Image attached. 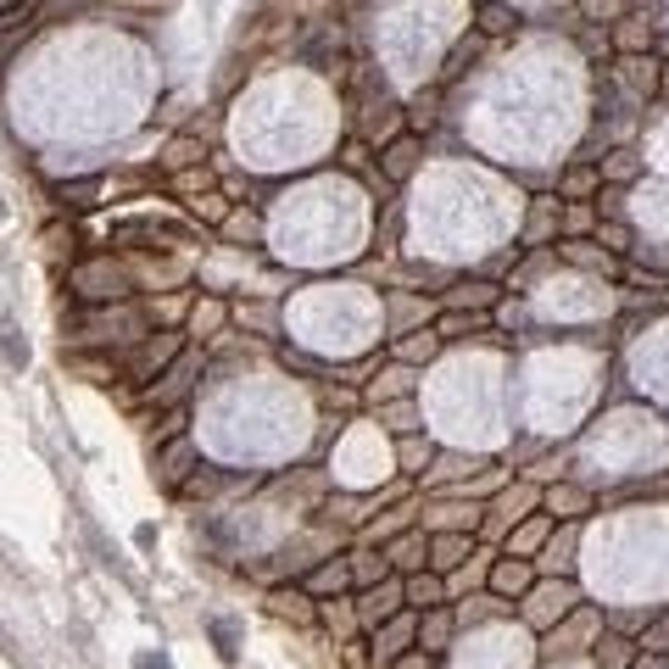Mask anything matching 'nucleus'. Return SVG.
Instances as JSON below:
<instances>
[{"mask_svg":"<svg viewBox=\"0 0 669 669\" xmlns=\"http://www.w3.org/2000/svg\"><path fill=\"white\" fill-rule=\"evenodd\" d=\"M184 346H190V335L184 330H151V335H140L129 351H124V358H117V363H124V379L129 385H151L156 374H163V369H173L179 358H184Z\"/></svg>","mask_w":669,"mask_h":669,"instance_id":"1","label":"nucleus"},{"mask_svg":"<svg viewBox=\"0 0 669 669\" xmlns=\"http://www.w3.org/2000/svg\"><path fill=\"white\" fill-rule=\"evenodd\" d=\"M530 514H541V486L536 480H507L491 502H486V525H480V536L486 541H502L507 530H514L519 519H530Z\"/></svg>","mask_w":669,"mask_h":669,"instance_id":"2","label":"nucleus"},{"mask_svg":"<svg viewBox=\"0 0 669 669\" xmlns=\"http://www.w3.org/2000/svg\"><path fill=\"white\" fill-rule=\"evenodd\" d=\"M519 603H525V619L536 625V631H553L564 614L580 608V586H575V580H558V575H541Z\"/></svg>","mask_w":669,"mask_h":669,"instance_id":"3","label":"nucleus"},{"mask_svg":"<svg viewBox=\"0 0 669 669\" xmlns=\"http://www.w3.org/2000/svg\"><path fill=\"white\" fill-rule=\"evenodd\" d=\"M73 285H78V296H85V301L106 307V301H129V296H134V273H129L124 262L101 257V262H85V268H78Z\"/></svg>","mask_w":669,"mask_h":669,"instance_id":"4","label":"nucleus"},{"mask_svg":"<svg viewBox=\"0 0 669 669\" xmlns=\"http://www.w3.org/2000/svg\"><path fill=\"white\" fill-rule=\"evenodd\" d=\"M486 525V502H468V497H452V491H436V502H419V530H475L480 536Z\"/></svg>","mask_w":669,"mask_h":669,"instance_id":"5","label":"nucleus"},{"mask_svg":"<svg viewBox=\"0 0 669 669\" xmlns=\"http://www.w3.org/2000/svg\"><path fill=\"white\" fill-rule=\"evenodd\" d=\"M195 369H202V363H195V351L184 346V358L173 363V369H163V374H156L145 390H140V397H145V408H184L190 402V385H195Z\"/></svg>","mask_w":669,"mask_h":669,"instance_id":"6","label":"nucleus"},{"mask_svg":"<svg viewBox=\"0 0 669 669\" xmlns=\"http://www.w3.org/2000/svg\"><path fill=\"white\" fill-rule=\"evenodd\" d=\"M358 625L363 631H374V625H385L390 614H402L408 608V597H402V575H385V580H374V586H358Z\"/></svg>","mask_w":669,"mask_h":669,"instance_id":"7","label":"nucleus"},{"mask_svg":"<svg viewBox=\"0 0 669 669\" xmlns=\"http://www.w3.org/2000/svg\"><path fill=\"white\" fill-rule=\"evenodd\" d=\"M536 558H514V553H497L491 569H486V592H497L502 603H519L530 586H536Z\"/></svg>","mask_w":669,"mask_h":669,"instance_id":"8","label":"nucleus"},{"mask_svg":"<svg viewBox=\"0 0 669 669\" xmlns=\"http://www.w3.org/2000/svg\"><path fill=\"white\" fill-rule=\"evenodd\" d=\"M658 73H664L658 56H614L608 85H619L631 101H658Z\"/></svg>","mask_w":669,"mask_h":669,"instance_id":"9","label":"nucleus"},{"mask_svg":"<svg viewBox=\"0 0 669 669\" xmlns=\"http://www.w3.org/2000/svg\"><path fill=\"white\" fill-rule=\"evenodd\" d=\"M413 642H419V614L413 608H402V614H390L385 625H374V669H390Z\"/></svg>","mask_w":669,"mask_h":669,"instance_id":"10","label":"nucleus"},{"mask_svg":"<svg viewBox=\"0 0 669 669\" xmlns=\"http://www.w3.org/2000/svg\"><path fill=\"white\" fill-rule=\"evenodd\" d=\"M419 163H424V134H413V129H402L397 140L379 145V173H385V184H408V179L419 173Z\"/></svg>","mask_w":669,"mask_h":669,"instance_id":"11","label":"nucleus"},{"mask_svg":"<svg viewBox=\"0 0 669 669\" xmlns=\"http://www.w3.org/2000/svg\"><path fill=\"white\" fill-rule=\"evenodd\" d=\"M475 553H480V536L475 530H436V536H429V569H436V575L463 569Z\"/></svg>","mask_w":669,"mask_h":669,"instance_id":"12","label":"nucleus"},{"mask_svg":"<svg viewBox=\"0 0 669 669\" xmlns=\"http://www.w3.org/2000/svg\"><path fill=\"white\" fill-rule=\"evenodd\" d=\"M608 46H614L619 56H653V46H658V23L642 17V12H625L619 23H608Z\"/></svg>","mask_w":669,"mask_h":669,"instance_id":"13","label":"nucleus"},{"mask_svg":"<svg viewBox=\"0 0 669 669\" xmlns=\"http://www.w3.org/2000/svg\"><path fill=\"white\" fill-rule=\"evenodd\" d=\"M151 458H156V486H163L168 497H179V486L190 480V468H195V447H190V436H179V441H168V447H156Z\"/></svg>","mask_w":669,"mask_h":669,"instance_id":"14","label":"nucleus"},{"mask_svg":"<svg viewBox=\"0 0 669 669\" xmlns=\"http://www.w3.org/2000/svg\"><path fill=\"white\" fill-rule=\"evenodd\" d=\"M502 296H507V285H497V280H458L441 307L447 312H497Z\"/></svg>","mask_w":669,"mask_h":669,"instance_id":"15","label":"nucleus"},{"mask_svg":"<svg viewBox=\"0 0 669 669\" xmlns=\"http://www.w3.org/2000/svg\"><path fill=\"white\" fill-rule=\"evenodd\" d=\"M385 558H390V575H413V569H429V530H402L385 541Z\"/></svg>","mask_w":669,"mask_h":669,"instance_id":"16","label":"nucleus"},{"mask_svg":"<svg viewBox=\"0 0 669 669\" xmlns=\"http://www.w3.org/2000/svg\"><path fill=\"white\" fill-rule=\"evenodd\" d=\"M301 586H307V597H346L351 592V558H324V564H312L307 575H301Z\"/></svg>","mask_w":669,"mask_h":669,"instance_id":"17","label":"nucleus"},{"mask_svg":"<svg viewBox=\"0 0 669 669\" xmlns=\"http://www.w3.org/2000/svg\"><path fill=\"white\" fill-rule=\"evenodd\" d=\"M223 330H229V301L195 296V301H190V319H184V335H190V340H218Z\"/></svg>","mask_w":669,"mask_h":669,"instance_id":"18","label":"nucleus"},{"mask_svg":"<svg viewBox=\"0 0 669 669\" xmlns=\"http://www.w3.org/2000/svg\"><path fill=\"white\" fill-rule=\"evenodd\" d=\"M553 514H530V519H519L514 530L502 536V553H514V558H536L541 546H546V536H553Z\"/></svg>","mask_w":669,"mask_h":669,"instance_id":"19","label":"nucleus"},{"mask_svg":"<svg viewBox=\"0 0 669 669\" xmlns=\"http://www.w3.org/2000/svg\"><path fill=\"white\" fill-rule=\"evenodd\" d=\"M575 525L580 519H569L564 525V536H558V525H553V536H546V546H541V553H536V575H558V580H569L575 575Z\"/></svg>","mask_w":669,"mask_h":669,"instance_id":"20","label":"nucleus"},{"mask_svg":"<svg viewBox=\"0 0 669 669\" xmlns=\"http://www.w3.org/2000/svg\"><path fill=\"white\" fill-rule=\"evenodd\" d=\"M541 514H553V519H586L592 514V497H586L580 486H569V480H553V486H541Z\"/></svg>","mask_w":669,"mask_h":669,"instance_id":"21","label":"nucleus"},{"mask_svg":"<svg viewBox=\"0 0 669 669\" xmlns=\"http://www.w3.org/2000/svg\"><path fill=\"white\" fill-rule=\"evenodd\" d=\"M268 614L291 619V625H312V619H319V597H307V586H273V592H268Z\"/></svg>","mask_w":669,"mask_h":669,"instance_id":"22","label":"nucleus"},{"mask_svg":"<svg viewBox=\"0 0 669 669\" xmlns=\"http://www.w3.org/2000/svg\"><path fill=\"white\" fill-rule=\"evenodd\" d=\"M402 597H408L413 614L452 603V597H447V575H436V569H413V575H402Z\"/></svg>","mask_w":669,"mask_h":669,"instance_id":"23","label":"nucleus"},{"mask_svg":"<svg viewBox=\"0 0 669 669\" xmlns=\"http://www.w3.org/2000/svg\"><path fill=\"white\" fill-rule=\"evenodd\" d=\"M202 163H207V140L195 134V129L173 134L163 145V156H156V168H163V173H184V168H202Z\"/></svg>","mask_w":669,"mask_h":669,"instance_id":"24","label":"nucleus"},{"mask_svg":"<svg viewBox=\"0 0 669 669\" xmlns=\"http://www.w3.org/2000/svg\"><path fill=\"white\" fill-rule=\"evenodd\" d=\"M519 23H525V12L514 7V0H480L475 7V34L480 39H507Z\"/></svg>","mask_w":669,"mask_h":669,"instance_id":"25","label":"nucleus"},{"mask_svg":"<svg viewBox=\"0 0 669 669\" xmlns=\"http://www.w3.org/2000/svg\"><path fill=\"white\" fill-rule=\"evenodd\" d=\"M419 390V374L408 369V363H397V369H385L379 379H363V402H402V397H413Z\"/></svg>","mask_w":669,"mask_h":669,"instance_id":"26","label":"nucleus"},{"mask_svg":"<svg viewBox=\"0 0 669 669\" xmlns=\"http://www.w3.org/2000/svg\"><path fill=\"white\" fill-rule=\"evenodd\" d=\"M452 625H458V614L441 603V608H424L419 614V642L413 647H424L429 658H436V653H447V642H452Z\"/></svg>","mask_w":669,"mask_h":669,"instance_id":"27","label":"nucleus"},{"mask_svg":"<svg viewBox=\"0 0 669 669\" xmlns=\"http://www.w3.org/2000/svg\"><path fill=\"white\" fill-rule=\"evenodd\" d=\"M597 173H603V184H636L642 179V156L631 151V145H614L608 156H597Z\"/></svg>","mask_w":669,"mask_h":669,"instance_id":"28","label":"nucleus"},{"mask_svg":"<svg viewBox=\"0 0 669 669\" xmlns=\"http://www.w3.org/2000/svg\"><path fill=\"white\" fill-rule=\"evenodd\" d=\"M441 351V335H436V324L429 330H408V335H397V358L408 363V369H419V363H429Z\"/></svg>","mask_w":669,"mask_h":669,"instance_id":"29","label":"nucleus"},{"mask_svg":"<svg viewBox=\"0 0 669 669\" xmlns=\"http://www.w3.org/2000/svg\"><path fill=\"white\" fill-rule=\"evenodd\" d=\"M346 558H351V592H358V586H374V580H385V575H390V558H385V546L374 553V546L363 541L358 553H346Z\"/></svg>","mask_w":669,"mask_h":669,"instance_id":"30","label":"nucleus"},{"mask_svg":"<svg viewBox=\"0 0 669 669\" xmlns=\"http://www.w3.org/2000/svg\"><path fill=\"white\" fill-rule=\"evenodd\" d=\"M592 647H597V669H631V664H636V653H642L631 636H619V631H603Z\"/></svg>","mask_w":669,"mask_h":669,"instance_id":"31","label":"nucleus"},{"mask_svg":"<svg viewBox=\"0 0 669 669\" xmlns=\"http://www.w3.org/2000/svg\"><path fill=\"white\" fill-rule=\"evenodd\" d=\"M597 190H603V173H597L592 163H575V168L558 179V195H564V202H592Z\"/></svg>","mask_w":669,"mask_h":669,"instance_id":"32","label":"nucleus"},{"mask_svg":"<svg viewBox=\"0 0 669 669\" xmlns=\"http://www.w3.org/2000/svg\"><path fill=\"white\" fill-rule=\"evenodd\" d=\"M553 229H564V195H541V202H536V223H530V234H525V246H541Z\"/></svg>","mask_w":669,"mask_h":669,"instance_id":"33","label":"nucleus"},{"mask_svg":"<svg viewBox=\"0 0 669 669\" xmlns=\"http://www.w3.org/2000/svg\"><path fill=\"white\" fill-rule=\"evenodd\" d=\"M397 441H402V475L419 480L424 463H436V441H429L424 429H413V436H397Z\"/></svg>","mask_w":669,"mask_h":669,"instance_id":"34","label":"nucleus"},{"mask_svg":"<svg viewBox=\"0 0 669 669\" xmlns=\"http://www.w3.org/2000/svg\"><path fill=\"white\" fill-rule=\"evenodd\" d=\"M558 257L592 268V273H614V252H603L597 241H558Z\"/></svg>","mask_w":669,"mask_h":669,"instance_id":"35","label":"nucleus"},{"mask_svg":"<svg viewBox=\"0 0 669 669\" xmlns=\"http://www.w3.org/2000/svg\"><path fill=\"white\" fill-rule=\"evenodd\" d=\"M319 619L330 625V631H340V636L363 631V625H358V603H351V592H346V597H324V603H319Z\"/></svg>","mask_w":669,"mask_h":669,"instance_id":"36","label":"nucleus"},{"mask_svg":"<svg viewBox=\"0 0 669 669\" xmlns=\"http://www.w3.org/2000/svg\"><path fill=\"white\" fill-rule=\"evenodd\" d=\"M379 424L390 429V436H413V429H424L413 397H402V402H379Z\"/></svg>","mask_w":669,"mask_h":669,"instance_id":"37","label":"nucleus"},{"mask_svg":"<svg viewBox=\"0 0 669 669\" xmlns=\"http://www.w3.org/2000/svg\"><path fill=\"white\" fill-rule=\"evenodd\" d=\"M184 207H190V218H207L213 229H223V218H229V195L223 190H202V195H184Z\"/></svg>","mask_w":669,"mask_h":669,"instance_id":"38","label":"nucleus"},{"mask_svg":"<svg viewBox=\"0 0 669 669\" xmlns=\"http://www.w3.org/2000/svg\"><path fill=\"white\" fill-rule=\"evenodd\" d=\"M597 246L619 257V252H636V234H631L625 218H597Z\"/></svg>","mask_w":669,"mask_h":669,"instance_id":"39","label":"nucleus"},{"mask_svg":"<svg viewBox=\"0 0 669 669\" xmlns=\"http://www.w3.org/2000/svg\"><path fill=\"white\" fill-rule=\"evenodd\" d=\"M575 12H580L586 23H603V28H608V23H619L625 12H631V0H575Z\"/></svg>","mask_w":669,"mask_h":669,"instance_id":"40","label":"nucleus"},{"mask_svg":"<svg viewBox=\"0 0 669 669\" xmlns=\"http://www.w3.org/2000/svg\"><path fill=\"white\" fill-rule=\"evenodd\" d=\"M340 168H351V173H363L369 184H379V179H385V173H379V168L369 163V145H363V140H346V145H340Z\"/></svg>","mask_w":669,"mask_h":669,"instance_id":"41","label":"nucleus"},{"mask_svg":"<svg viewBox=\"0 0 669 669\" xmlns=\"http://www.w3.org/2000/svg\"><path fill=\"white\" fill-rule=\"evenodd\" d=\"M497 614H507V603H502L497 592H480V597H468V603L458 608L463 625H480V619H497Z\"/></svg>","mask_w":669,"mask_h":669,"instance_id":"42","label":"nucleus"},{"mask_svg":"<svg viewBox=\"0 0 669 669\" xmlns=\"http://www.w3.org/2000/svg\"><path fill=\"white\" fill-rule=\"evenodd\" d=\"M586 229H597V207L592 202H564V234H569V241H580Z\"/></svg>","mask_w":669,"mask_h":669,"instance_id":"43","label":"nucleus"},{"mask_svg":"<svg viewBox=\"0 0 669 669\" xmlns=\"http://www.w3.org/2000/svg\"><path fill=\"white\" fill-rule=\"evenodd\" d=\"M223 241H252L257 234V213H246V207H229V218H223Z\"/></svg>","mask_w":669,"mask_h":669,"instance_id":"44","label":"nucleus"},{"mask_svg":"<svg viewBox=\"0 0 669 669\" xmlns=\"http://www.w3.org/2000/svg\"><path fill=\"white\" fill-rule=\"evenodd\" d=\"M213 642H218V658L234 664V658H241V625H234V619H218V625H213Z\"/></svg>","mask_w":669,"mask_h":669,"instance_id":"45","label":"nucleus"},{"mask_svg":"<svg viewBox=\"0 0 669 669\" xmlns=\"http://www.w3.org/2000/svg\"><path fill=\"white\" fill-rule=\"evenodd\" d=\"M0 358H7L12 369H28V340L12 324H0Z\"/></svg>","mask_w":669,"mask_h":669,"instance_id":"46","label":"nucleus"},{"mask_svg":"<svg viewBox=\"0 0 669 669\" xmlns=\"http://www.w3.org/2000/svg\"><path fill=\"white\" fill-rule=\"evenodd\" d=\"M173 190H179V195H202V190H218V184H213V173H207V163H202V168L173 173Z\"/></svg>","mask_w":669,"mask_h":669,"instance_id":"47","label":"nucleus"},{"mask_svg":"<svg viewBox=\"0 0 669 669\" xmlns=\"http://www.w3.org/2000/svg\"><path fill=\"white\" fill-rule=\"evenodd\" d=\"M390 669H429V653H424V647H408V653H402L397 664H390Z\"/></svg>","mask_w":669,"mask_h":669,"instance_id":"48","label":"nucleus"},{"mask_svg":"<svg viewBox=\"0 0 669 669\" xmlns=\"http://www.w3.org/2000/svg\"><path fill=\"white\" fill-rule=\"evenodd\" d=\"M134 669H173V664H168V653H140Z\"/></svg>","mask_w":669,"mask_h":669,"instance_id":"49","label":"nucleus"},{"mask_svg":"<svg viewBox=\"0 0 669 669\" xmlns=\"http://www.w3.org/2000/svg\"><path fill=\"white\" fill-rule=\"evenodd\" d=\"M631 669H658V658H653V653H647V647H642V653H636V664H631Z\"/></svg>","mask_w":669,"mask_h":669,"instance_id":"50","label":"nucleus"},{"mask_svg":"<svg viewBox=\"0 0 669 669\" xmlns=\"http://www.w3.org/2000/svg\"><path fill=\"white\" fill-rule=\"evenodd\" d=\"M653 56H658V62H669V39H658V46H653Z\"/></svg>","mask_w":669,"mask_h":669,"instance_id":"51","label":"nucleus"},{"mask_svg":"<svg viewBox=\"0 0 669 669\" xmlns=\"http://www.w3.org/2000/svg\"><path fill=\"white\" fill-rule=\"evenodd\" d=\"M12 7H23V0H0V12H12Z\"/></svg>","mask_w":669,"mask_h":669,"instance_id":"52","label":"nucleus"}]
</instances>
